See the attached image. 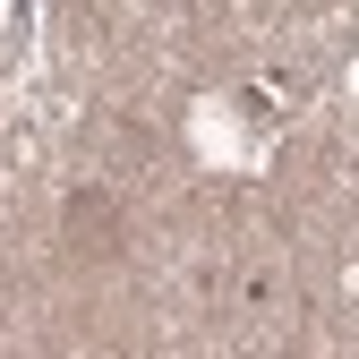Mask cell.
<instances>
[{"label": "cell", "mask_w": 359, "mask_h": 359, "mask_svg": "<svg viewBox=\"0 0 359 359\" xmlns=\"http://www.w3.org/2000/svg\"><path fill=\"white\" fill-rule=\"evenodd\" d=\"M60 231H69L77 257H111V248H120V205H111L103 189H77L69 214H60Z\"/></svg>", "instance_id": "1"}]
</instances>
